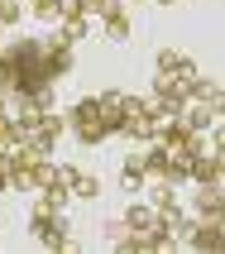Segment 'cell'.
<instances>
[{
	"mask_svg": "<svg viewBox=\"0 0 225 254\" xmlns=\"http://www.w3.org/2000/svg\"><path fill=\"white\" fill-rule=\"evenodd\" d=\"M82 34H86V14L82 10H77V5H62V39H82Z\"/></svg>",
	"mask_w": 225,
	"mask_h": 254,
	"instance_id": "4",
	"label": "cell"
},
{
	"mask_svg": "<svg viewBox=\"0 0 225 254\" xmlns=\"http://www.w3.org/2000/svg\"><path fill=\"white\" fill-rule=\"evenodd\" d=\"M96 111H101V120H106V129H120V120H125V111H129V96H115V91H106V96H96Z\"/></svg>",
	"mask_w": 225,
	"mask_h": 254,
	"instance_id": "3",
	"label": "cell"
},
{
	"mask_svg": "<svg viewBox=\"0 0 225 254\" xmlns=\"http://www.w3.org/2000/svg\"><path fill=\"white\" fill-rule=\"evenodd\" d=\"M187 240L197 245V250H216V245H221V221H211V226L201 230V235H197V230H192V235H187Z\"/></svg>",
	"mask_w": 225,
	"mask_h": 254,
	"instance_id": "6",
	"label": "cell"
},
{
	"mask_svg": "<svg viewBox=\"0 0 225 254\" xmlns=\"http://www.w3.org/2000/svg\"><path fill=\"white\" fill-rule=\"evenodd\" d=\"M154 206H172V187H168V183L154 187Z\"/></svg>",
	"mask_w": 225,
	"mask_h": 254,
	"instance_id": "10",
	"label": "cell"
},
{
	"mask_svg": "<svg viewBox=\"0 0 225 254\" xmlns=\"http://www.w3.org/2000/svg\"><path fill=\"white\" fill-rule=\"evenodd\" d=\"M14 58H0V91H14Z\"/></svg>",
	"mask_w": 225,
	"mask_h": 254,
	"instance_id": "8",
	"label": "cell"
},
{
	"mask_svg": "<svg viewBox=\"0 0 225 254\" xmlns=\"http://www.w3.org/2000/svg\"><path fill=\"white\" fill-rule=\"evenodd\" d=\"M72 129H77L86 144H96L101 134H106V120H101L96 101H77V106H72Z\"/></svg>",
	"mask_w": 225,
	"mask_h": 254,
	"instance_id": "1",
	"label": "cell"
},
{
	"mask_svg": "<svg viewBox=\"0 0 225 254\" xmlns=\"http://www.w3.org/2000/svg\"><path fill=\"white\" fill-rule=\"evenodd\" d=\"M34 235H39L48 250H67V235H62V221H57L53 206H39V211H34Z\"/></svg>",
	"mask_w": 225,
	"mask_h": 254,
	"instance_id": "2",
	"label": "cell"
},
{
	"mask_svg": "<svg viewBox=\"0 0 225 254\" xmlns=\"http://www.w3.org/2000/svg\"><path fill=\"white\" fill-rule=\"evenodd\" d=\"M106 34H111V39H125L129 34V19L115 10V5H106Z\"/></svg>",
	"mask_w": 225,
	"mask_h": 254,
	"instance_id": "5",
	"label": "cell"
},
{
	"mask_svg": "<svg viewBox=\"0 0 225 254\" xmlns=\"http://www.w3.org/2000/svg\"><path fill=\"white\" fill-rule=\"evenodd\" d=\"M168 5H172V0H168Z\"/></svg>",
	"mask_w": 225,
	"mask_h": 254,
	"instance_id": "11",
	"label": "cell"
},
{
	"mask_svg": "<svg viewBox=\"0 0 225 254\" xmlns=\"http://www.w3.org/2000/svg\"><path fill=\"white\" fill-rule=\"evenodd\" d=\"M201 211L211 216V221L221 216V192H216V187H206V192H201Z\"/></svg>",
	"mask_w": 225,
	"mask_h": 254,
	"instance_id": "9",
	"label": "cell"
},
{
	"mask_svg": "<svg viewBox=\"0 0 225 254\" xmlns=\"http://www.w3.org/2000/svg\"><path fill=\"white\" fill-rule=\"evenodd\" d=\"M62 5L67 0H34V14L39 19H62Z\"/></svg>",
	"mask_w": 225,
	"mask_h": 254,
	"instance_id": "7",
	"label": "cell"
}]
</instances>
